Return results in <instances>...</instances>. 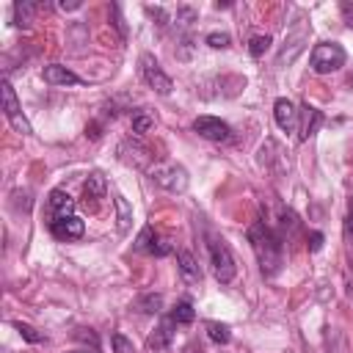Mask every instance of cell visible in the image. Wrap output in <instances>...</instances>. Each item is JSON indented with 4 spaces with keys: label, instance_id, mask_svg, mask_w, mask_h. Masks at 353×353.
Returning <instances> with one entry per match:
<instances>
[{
    "label": "cell",
    "instance_id": "ba28073f",
    "mask_svg": "<svg viewBox=\"0 0 353 353\" xmlns=\"http://www.w3.org/2000/svg\"><path fill=\"white\" fill-rule=\"evenodd\" d=\"M193 130H196L201 138H207V141H218V143L232 138L229 124L221 121V119H215V116H199V119L193 121Z\"/></svg>",
    "mask_w": 353,
    "mask_h": 353
},
{
    "label": "cell",
    "instance_id": "d6986e66",
    "mask_svg": "<svg viewBox=\"0 0 353 353\" xmlns=\"http://www.w3.org/2000/svg\"><path fill=\"white\" fill-rule=\"evenodd\" d=\"M279 221H281V223H279V226H281V232H279L281 240H284V237H292V234L298 232V226H301V223H298V215H295L292 210H281V212H279Z\"/></svg>",
    "mask_w": 353,
    "mask_h": 353
},
{
    "label": "cell",
    "instance_id": "1f68e13d",
    "mask_svg": "<svg viewBox=\"0 0 353 353\" xmlns=\"http://www.w3.org/2000/svg\"><path fill=\"white\" fill-rule=\"evenodd\" d=\"M345 234L353 240V199L347 201V215H345Z\"/></svg>",
    "mask_w": 353,
    "mask_h": 353
},
{
    "label": "cell",
    "instance_id": "603a6c76",
    "mask_svg": "<svg viewBox=\"0 0 353 353\" xmlns=\"http://www.w3.org/2000/svg\"><path fill=\"white\" fill-rule=\"evenodd\" d=\"M273 41H270V36H251V41H248V52L254 55V58H259V55H265L268 52V47H270Z\"/></svg>",
    "mask_w": 353,
    "mask_h": 353
},
{
    "label": "cell",
    "instance_id": "5bb4252c",
    "mask_svg": "<svg viewBox=\"0 0 353 353\" xmlns=\"http://www.w3.org/2000/svg\"><path fill=\"white\" fill-rule=\"evenodd\" d=\"M41 74H44V83H50V85H80V83H83L72 69H66V66H61V63L44 66Z\"/></svg>",
    "mask_w": 353,
    "mask_h": 353
},
{
    "label": "cell",
    "instance_id": "d4e9b609",
    "mask_svg": "<svg viewBox=\"0 0 353 353\" xmlns=\"http://www.w3.org/2000/svg\"><path fill=\"white\" fill-rule=\"evenodd\" d=\"M152 127H154V119L146 116V113H138V116L132 119V132H135V135H143V132H149Z\"/></svg>",
    "mask_w": 353,
    "mask_h": 353
},
{
    "label": "cell",
    "instance_id": "9a60e30c",
    "mask_svg": "<svg viewBox=\"0 0 353 353\" xmlns=\"http://www.w3.org/2000/svg\"><path fill=\"white\" fill-rule=\"evenodd\" d=\"M176 262H179V273L185 276V281H190V284H196V281H201V270H199V262L193 259V254L190 251H176Z\"/></svg>",
    "mask_w": 353,
    "mask_h": 353
},
{
    "label": "cell",
    "instance_id": "52a82bcc",
    "mask_svg": "<svg viewBox=\"0 0 353 353\" xmlns=\"http://www.w3.org/2000/svg\"><path fill=\"white\" fill-rule=\"evenodd\" d=\"M3 110H6V119L11 121V127H14L17 132L30 135V124L25 121V116H22V110H19V102H17V94H14V88H11L8 80H3Z\"/></svg>",
    "mask_w": 353,
    "mask_h": 353
},
{
    "label": "cell",
    "instance_id": "8992f818",
    "mask_svg": "<svg viewBox=\"0 0 353 353\" xmlns=\"http://www.w3.org/2000/svg\"><path fill=\"white\" fill-rule=\"evenodd\" d=\"M152 179L171 193H182L188 188V171L182 165H157L152 168Z\"/></svg>",
    "mask_w": 353,
    "mask_h": 353
},
{
    "label": "cell",
    "instance_id": "ac0fdd59",
    "mask_svg": "<svg viewBox=\"0 0 353 353\" xmlns=\"http://www.w3.org/2000/svg\"><path fill=\"white\" fill-rule=\"evenodd\" d=\"M135 306H138L143 314H160V309H163V295H157V292H146V295L138 298Z\"/></svg>",
    "mask_w": 353,
    "mask_h": 353
},
{
    "label": "cell",
    "instance_id": "30bf717a",
    "mask_svg": "<svg viewBox=\"0 0 353 353\" xmlns=\"http://www.w3.org/2000/svg\"><path fill=\"white\" fill-rule=\"evenodd\" d=\"M50 232H52L55 240H77V237H83L85 223H83L77 215H69V218L50 221Z\"/></svg>",
    "mask_w": 353,
    "mask_h": 353
},
{
    "label": "cell",
    "instance_id": "f546056e",
    "mask_svg": "<svg viewBox=\"0 0 353 353\" xmlns=\"http://www.w3.org/2000/svg\"><path fill=\"white\" fill-rule=\"evenodd\" d=\"M323 243H325V237H323V232H309V251H320L323 248Z\"/></svg>",
    "mask_w": 353,
    "mask_h": 353
},
{
    "label": "cell",
    "instance_id": "6da1fadb",
    "mask_svg": "<svg viewBox=\"0 0 353 353\" xmlns=\"http://www.w3.org/2000/svg\"><path fill=\"white\" fill-rule=\"evenodd\" d=\"M248 243L259 259V270L265 276H276L284 265V240L276 229H270L265 221H254L248 226Z\"/></svg>",
    "mask_w": 353,
    "mask_h": 353
},
{
    "label": "cell",
    "instance_id": "4fadbf2b",
    "mask_svg": "<svg viewBox=\"0 0 353 353\" xmlns=\"http://www.w3.org/2000/svg\"><path fill=\"white\" fill-rule=\"evenodd\" d=\"M47 212H50V221L69 218V215H74V201L69 199L66 190H52L47 199Z\"/></svg>",
    "mask_w": 353,
    "mask_h": 353
},
{
    "label": "cell",
    "instance_id": "836d02e7",
    "mask_svg": "<svg viewBox=\"0 0 353 353\" xmlns=\"http://www.w3.org/2000/svg\"><path fill=\"white\" fill-rule=\"evenodd\" d=\"M58 8H61V11H74V8H80V3H77V0L66 3V0H63V3H58Z\"/></svg>",
    "mask_w": 353,
    "mask_h": 353
},
{
    "label": "cell",
    "instance_id": "7a4b0ae2",
    "mask_svg": "<svg viewBox=\"0 0 353 353\" xmlns=\"http://www.w3.org/2000/svg\"><path fill=\"white\" fill-rule=\"evenodd\" d=\"M207 251H210V265H212L215 279H218L221 284L234 281V276H237V262H234L229 245H226L223 240H218V237H210V240H207Z\"/></svg>",
    "mask_w": 353,
    "mask_h": 353
},
{
    "label": "cell",
    "instance_id": "e0dca14e",
    "mask_svg": "<svg viewBox=\"0 0 353 353\" xmlns=\"http://www.w3.org/2000/svg\"><path fill=\"white\" fill-rule=\"evenodd\" d=\"M39 11L36 3H14V25L19 28H28L33 22V14Z\"/></svg>",
    "mask_w": 353,
    "mask_h": 353
},
{
    "label": "cell",
    "instance_id": "8fae6325",
    "mask_svg": "<svg viewBox=\"0 0 353 353\" xmlns=\"http://www.w3.org/2000/svg\"><path fill=\"white\" fill-rule=\"evenodd\" d=\"M102 199H105V179H102V174H91L85 188H83V207L88 212H97Z\"/></svg>",
    "mask_w": 353,
    "mask_h": 353
},
{
    "label": "cell",
    "instance_id": "83f0119b",
    "mask_svg": "<svg viewBox=\"0 0 353 353\" xmlns=\"http://www.w3.org/2000/svg\"><path fill=\"white\" fill-rule=\"evenodd\" d=\"M14 328H17L28 342H44V336L36 334V328H30V325H25V323H14Z\"/></svg>",
    "mask_w": 353,
    "mask_h": 353
},
{
    "label": "cell",
    "instance_id": "f1b7e54d",
    "mask_svg": "<svg viewBox=\"0 0 353 353\" xmlns=\"http://www.w3.org/2000/svg\"><path fill=\"white\" fill-rule=\"evenodd\" d=\"M196 19V11L190 8V6H182V8H176V22L185 28V25H190Z\"/></svg>",
    "mask_w": 353,
    "mask_h": 353
},
{
    "label": "cell",
    "instance_id": "4dcf8cb0",
    "mask_svg": "<svg viewBox=\"0 0 353 353\" xmlns=\"http://www.w3.org/2000/svg\"><path fill=\"white\" fill-rule=\"evenodd\" d=\"M74 336H77V339H80V342H91V347H94V350H97V334H94V331H91V328H80V331H77V334H74Z\"/></svg>",
    "mask_w": 353,
    "mask_h": 353
},
{
    "label": "cell",
    "instance_id": "5b68a950",
    "mask_svg": "<svg viewBox=\"0 0 353 353\" xmlns=\"http://www.w3.org/2000/svg\"><path fill=\"white\" fill-rule=\"evenodd\" d=\"M141 77H143V83H146L149 88H154V91H157V94H163V97H168V94H171V88H174L171 77L160 69L157 58H154V55H149V52H143V55H141Z\"/></svg>",
    "mask_w": 353,
    "mask_h": 353
},
{
    "label": "cell",
    "instance_id": "7c38bea8",
    "mask_svg": "<svg viewBox=\"0 0 353 353\" xmlns=\"http://www.w3.org/2000/svg\"><path fill=\"white\" fill-rule=\"evenodd\" d=\"M273 116H276V124H279V130H284V132H292V130H298V110H295V105L290 102V99H276V105H273Z\"/></svg>",
    "mask_w": 353,
    "mask_h": 353
},
{
    "label": "cell",
    "instance_id": "484cf974",
    "mask_svg": "<svg viewBox=\"0 0 353 353\" xmlns=\"http://www.w3.org/2000/svg\"><path fill=\"white\" fill-rule=\"evenodd\" d=\"M110 345H113V353H135L132 342H130L124 334H113V336H110Z\"/></svg>",
    "mask_w": 353,
    "mask_h": 353
},
{
    "label": "cell",
    "instance_id": "277c9868",
    "mask_svg": "<svg viewBox=\"0 0 353 353\" xmlns=\"http://www.w3.org/2000/svg\"><path fill=\"white\" fill-rule=\"evenodd\" d=\"M309 25L306 22H295L290 30H287V36H284V47L279 50V66H290L301 52H303V47H306V41H309Z\"/></svg>",
    "mask_w": 353,
    "mask_h": 353
},
{
    "label": "cell",
    "instance_id": "9c48e42d",
    "mask_svg": "<svg viewBox=\"0 0 353 353\" xmlns=\"http://www.w3.org/2000/svg\"><path fill=\"white\" fill-rule=\"evenodd\" d=\"M323 121H325L323 110H317L314 105L303 102V105H301V110H298V138H301V141H309V138L320 130V124H323Z\"/></svg>",
    "mask_w": 353,
    "mask_h": 353
},
{
    "label": "cell",
    "instance_id": "e575fe53",
    "mask_svg": "<svg viewBox=\"0 0 353 353\" xmlns=\"http://www.w3.org/2000/svg\"><path fill=\"white\" fill-rule=\"evenodd\" d=\"M182 353H204V347L199 345V342H190V345H185V350Z\"/></svg>",
    "mask_w": 353,
    "mask_h": 353
},
{
    "label": "cell",
    "instance_id": "4316f807",
    "mask_svg": "<svg viewBox=\"0 0 353 353\" xmlns=\"http://www.w3.org/2000/svg\"><path fill=\"white\" fill-rule=\"evenodd\" d=\"M229 41H232V39H229V33H218V30H215V33H210V36H207V44H210V47H215V50L229 47Z\"/></svg>",
    "mask_w": 353,
    "mask_h": 353
},
{
    "label": "cell",
    "instance_id": "cb8c5ba5",
    "mask_svg": "<svg viewBox=\"0 0 353 353\" xmlns=\"http://www.w3.org/2000/svg\"><path fill=\"white\" fill-rule=\"evenodd\" d=\"M113 204H116V210H119V229L124 232V229L130 226V221H132V210L127 207V201H124L121 196H116V199H113Z\"/></svg>",
    "mask_w": 353,
    "mask_h": 353
},
{
    "label": "cell",
    "instance_id": "2e32d148",
    "mask_svg": "<svg viewBox=\"0 0 353 353\" xmlns=\"http://www.w3.org/2000/svg\"><path fill=\"white\" fill-rule=\"evenodd\" d=\"M171 328H174V320H171V317H165V320L157 325V331L149 336V347H152V350H163V347L171 342V336H174V331H171Z\"/></svg>",
    "mask_w": 353,
    "mask_h": 353
},
{
    "label": "cell",
    "instance_id": "44dd1931",
    "mask_svg": "<svg viewBox=\"0 0 353 353\" xmlns=\"http://www.w3.org/2000/svg\"><path fill=\"white\" fill-rule=\"evenodd\" d=\"M207 336H210L215 345H226V342L232 339V334H229V325H223V323H215V320H210V323H207Z\"/></svg>",
    "mask_w": 353,
    "mask_h": 353
},
{
    "label": "cell",
    "instance_id": "7402d4cb",
    "mask_svg": "<svg viewBox=\"0 0 353 353\" xmlns=\"http://www.w3.org/2000/svg\"><path fill=\"white\" fill-rule=\"evenodd\" d=\"M193 317H196V312H193V306H190L188 301H182V303H176V306L171 309V320H174V323H179V325L193 323Z\"/></svg>",
    "mask_w": 353,
    "mask_h": 353
},
{
    "label": "cell",
    "instance_id": "d6a6232c",
    "mask_svg": "<svg viewBox=\"0 0 353 353\" xmlns=\"http://www.w3.org/2000/svg\"><path fill=\"white\" fill-rule=\"evenodd\" d=\"M152 254H154V256H165V254H171V243H168V240H157Z\"/></svg>",
    "mask_w": 353,
    "mask_h": 353
},
{
    "label": "cell",
    "instance_id": "3957f363",
    "mask_svg": "<svg viewBox=\"0 0 353 353\" xmlns=\"http://www.w3.org/2000/svg\"><path fill=\"white\" fill-rule=\"evenodd\" d=\"M345 47L342 44H336V41H320L314 50H312V58H309V63H312V69L317 72V74H328V72H336L339 66H345Z\"/></svg>",
    "mask_w": 353,
    "mask_h": 353
},
{
    "label": "cell",
    "instance_id": "ffe728a7",
    "mask_svg": "<svg viewBox=\"0 0 353 353\" xmlns=\"http://www.w3.org/2000/svg\"><path fill=\"white\" fill-rule=\"evenodd\" d=\"M154 243H157L154 229L146 223V226L141 229V234L135 237V251H141V254H152V251H154Z\"/></svg>",
    "mask_w": 353,
    "mask_h": 353
}]
</instances>
